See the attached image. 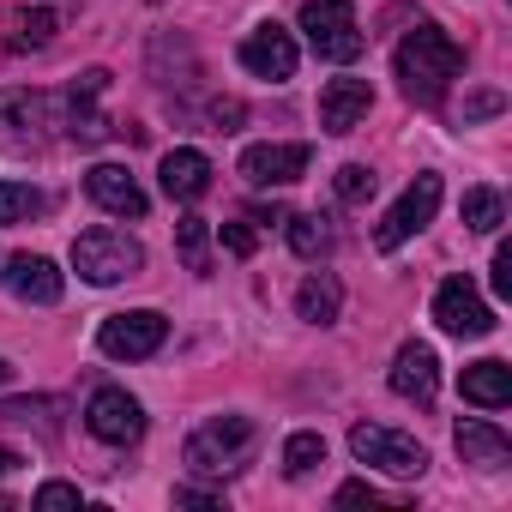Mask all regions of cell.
Wrapping results in <instances>:
<instances>
[{"label":"cell","instance_id":"20","mask_svg":"<svg viewBox=\"0 0 512 512\" xmlns=\"http://www.w3.org/2000/svg\"><path fill=\"white\" fill-rule=\"evenodd\" d=\"M284 223H290V247L302 253V260H326V253L338 247V229L320 211H302V217H284Z\"/></svg>","mask_w":512,"mask_h":512},{"label":"cell","instance_id":"12","mask_svg":"<svg viewBox=\"0 0 512 512\" xmlns=\"http://www.w3.org/2000/svg\"><path fill=\"white\" fill-rule=\"evenodd\" d=\"M0 278H7V290H13L19 302H37V308H55L61 290H67L61 272H55V260H43V253H13Z\"/></svg>","mask_w":512,"mask_h":512},{"label":"cell","instance_id":"28","mask_svg":"<svg viewBox=\"0 0 512 512\" xmlns=\"http://www.w3.org/2000/svg\"><path fill=\"white\" fill-rule=\"evenodd\" d=\"M380 500H386V494H380L374 482H344V488H338V506H380Z\"/></svg>","mask_w":512,"mask_h":512},{"label":"cell","instance_id":"5","mask_svg":"<svg viewBox=\"0 0 512 512\" xmlns=\"http://www.w3.org/2000/svg\"><path fill=\"white\" fill-rule=\"evenodd\" d=\"M163 338H169V320H163L157 308L109 314V320H103V332H97L103 356H115V362H145V356H157V350H163Z\"/></svg>","mask_w":512,"mask_h":512},{"label":"cell","instance_id":"15","mask_svg":"<svg viewBox=\"0 0 512 512\" xmlns=\"http://www.w3.org/2000/svg\"><path fill=\"white\" fill-rule=\"evenodd\" d=\"M85 193H91L103 211H115V217H145V187H139L121 163H97V169L85 175Z\"/></svg>","mask_w":512,"mask_h":512},{"label":"cell","instance_id":"23","mask_svg":"<svg viewBox=\"0 0 512 512\" xmlns=\"http://www.w3.org/2000/svg\"><path fill=\"white\" fill-rule=\"evenodd\" d=\"M506 223V205H500V193L494 187H470L464 193V229H476V235H494Z\"/></svg>","mask_w":512,"mask_h":512},{"label":"cell","instance_id":"14","mask_svg":"<svg viewBox=\"0 0 512 512\" xmlns=\"http://www.w3.org/2000/svg\"><path fill=\"white\" fill-rule=\"evenodd\" d=\"M392 392L410 398V404H434V392H440V356L428 344H404L392 356Z\"/></svg>","mask_w":512,"mask_h":512},{"label":"cell","instance_id":"26","mask_svg":"<svg viewBox=\"0 0 512 512\" xmlns=\"http://www.w3.org/2000/svg\"><path fill=\"white\" fill-rule=\"evenodd\" d=\"M374 187H380V181H374L368 163H344V169H338V199H344V205H368Z\"/></svg>","mask_w":512,"mask_h":512},{"label":"cell","instance_id":"13","mask_svg":"<svg viewBox=\"0 0 512 512\" xmlns=\"http://www.w3.org/2000/svg\"><path fill=\"white\" fill-rule=\"evenodd\" d=\"M368 109H374L368 79H332V85L320 91V127H326V133H356V127L368 121Z\"/></svg>","mask_w":512,"mask_h":512},{"label":"cell","instance_id":"22","mask_svg":"<svg viewBox=\"0 0 512 512\" xmlns=\"http://www.w3.org/2000/svg\"><path fill=\"white\" fill-rule=\"evenodd\" d=\"M320 464H326V434L308 428V434H290V440H284V476L302 482V476H314Z\"/></svg>","mask_w":512,"mask_h":512},{"label":"cell","instance_id":"21","mask_svg":"<svg viewBox=\"0 0 512 512\" xmlns=\"http://www.w3.org/2000/svg\"><path fill=\"white\" fill-rule=\"evenodd\" d=\"M7 31H13V37H7L13 49H43V43H55L61 13H43V7H37V13H13V19H7Z\"/></svg>","mask_w":512,"mask_h":512},{"label":"cell","instance_id":"3","mask_svg":"<svg viewBox=\"0 0 512 512\" xmlns=\"http://www.w3.org/2000/svg\"><path fill=\"white\" fill-rule=\"evenodd\" d=\"M73 266H79L85 284H121V278H139L145 247L127 229H85L73 241Z\"/></svg>","mask_w":512,"mask_h":512},{"label":"cell","instance_id":"34","mask_svg":"<svg viewBox=\"0 0 512 512\" xmlns=\"http://www.w3.org/2000/svg\"><path fill=\"white\" fill-rule=\"evenodd\" d=\"M7 380H13V368H7V362H0V386H7Z\"/></svg>","mask_w":512,"mask_h":512},{"label":"cell","instance_id":"19","mask_svg":"<svg viewBox=\"0 0 512 512\" xmlns=\"http://www.w3.org/2000/svg\"><path fill=\"white\" fill-rule=\"evenodd\" d=\"M458 452H464V464L494 470V464L512 458V440H506L500 428H488V422H458Z\"/></svg>","mask_w":512,"mask_h":512},{"label":"cell","instance_id":"30","mask_svg":"<svg viewBox=\"0 0 512 512\" xmlns=\"http://www.w3.org/2000/svg\"><path fill=\"white\" fill-rule=\"evenodd\" d=\"M223 247L247 260V253H253V229H247V223H223Z\"/></svg>","mask_w":512,"mask_h":512},{"label":"cell","instance_id":"29","mask_svg":"<svg viewBox=\"0 0 512 512\" xmlns=\"http://www.w3.org/2000/svg\"><path fill=\"white\" fill-rule=\"evenodd\" d=\"M494 296H512V247H494Z\"/></svg>","mask_w":512,"mask_h":512},{"label":"cell","instance_id":"8","mask_svg":"<svg viewBox=\"0 0 512 512\" xmlns=\"http://www.w3.org/2000/svg\"><path fill=\"white\" fill-rule=\"evenodd\" d=\"M434 320H440V332H452V338H488V332H494V308L476 296L470 278H446V284L434 290Z\"/></svg>","mask_w":512,"mask_h":512},{"label":"cell","instance_id":"9","mask_svg":"<svg viewBox=\"0 0 512 512\" xmlns=\"http://www.w3.org/2000/svg\"><path fill=\"white\" fill-rule=\"evenodd\" d=\"M85 428H91L97 440H109V446H133V440L145 434V404H139L133 392H121V386H103V392H91V404H85Z\"/></svg>","mask_w":512,"mask_h":512},{"label":"cell","instance_id":"33","mask_svg":"<svg viewBox=\"0 0 512 512\" xmlns=\"http://www.w3.org/2000/svg\"><path fill=\"white\" fill-rule=\"evenodd\" d=\"M19 464H25L19 452H7V446H0V476H7V470H19Z\"/></svg>","mask_w":512,"mask_h":512},{"label":"cell","instance_id":"2","mask_svg":"<svg viewBox=\"0 0 512 512\" xmlns=\"http://www.w3.org/2000/svg\"><path fill=\"white\" fill-rule=\"evenodd\" d=\"M253 446H260V428H253L247 416H211L187 440V470L205 476V482H223V476H235L253 458Z\"/></svg>","mask_w":512,"mask_h":512},{"label":"cell","instance_id":"16","mask_svg":"<svg viewBox=\"0 0 512 512\" xmlns=\"http://www.w3.org/2000/svg\"><path fill=\"white\" fill-rule=\"evenodd\" d=\"M205 187H211V163H205V151L175 145V151L163 157V193L181 199V205H193V199H205Z\"/></svg>","mask_w":512,"mask_h":512},{"label":"cell","instance_id":"7","mask_svg":"<svg viewBox=\"0 0 512 512\" xmlns=\"http://www.w3.org/2000/svg\"><path fill=\"white\" fill-rule=\"evenodd\" d=\"M434 205H440V175H416L410 187H404V199L380 217V229H374V247L380 253H392V247H404L428 217H434Z\"/></svg>","mask_w":512,"mask_h":512},{"label":"cell","instance_id":"24","mask_svg":"<svg viewBox=\"0 0 512 512\" xmlns=\"http://www.w3.org/2000/svg\"><path fill=\"white\" fill-rule=\"evenodd\" d=\"M175 247H181V260H187V272H211V253H205V217H181L175 223Z\"/></svg>","mask_w":512,"mask_h":512},{"label":"cell","instance_id":"6","mask_svg":"<svg viewBox=\"0 0 512 512\" xmlns=\"http://www.w3.org/2000/svg\"><path fill=\"white\" fill-rule=\"evenodd\" d=\"M350 452H356L362 464H374V470H392V476H422V470H428V452H422L410 434L380 428V422H356V428H350Z\"/></svg>","mask_w":512,"mask_h":512},{"label":"cell","instance_id":"11","mask_svg":"<svg viewBox=\"0 0 512 512\" xmlns=\"http://www.w3.org/2000/svg\"><path fill=\"white\" fill-rule=\"evenodd\" d=\"M308 145H247L241 151V175L253 181V187H290V181H302L308 175Z\"/></svg>","mask_w":512,"mask_h":512},{"label":"cell","instance_id":"25","mask_svg":"<svg viewBox=\"0 0 512 512\" xmlns=\"http://www.w3.org/2000/svg\"><path fill=\"white\" fill-rule=\"evenodd\" d=\"M43 211V193L25 187V181H0V223H25Z\"/></svg>","mask_w":512,"mask_h":512},{"label":"cell","instance_id":"4","mask_svg":"<svg viewBox=\"0 0 512 512\" xmlns=\"http://www.w3.org/2000/svg\"><path fill=\"white\" fill-rule=\"evenodd\" d=\"M302 31H308L320 61H356L362 43H368L350 0H302Z\"/></svg>","mask_w":512,"mask_h":512},{"label":"cell","instance_id":"18","mask_svg":"<svg viewBox=\"0 0 512 512\" xmlns=\"http://www.w3.org/2000/svg\"><path fill=\"white\" fill-rule=\"evenodd\" d=\"M338 308H344V290H338V278H332V272L302 278V290H296V314H302L308 326H332V320H338Z\"/></svg>","mask_w":512,"mask_h":512},{"label":"cell","instance_id":"17","mask_svg":"<svg viewBox=\"0 0 512 512\" xmlns=\"http://www.w3.org/2000/svg\"><path fill=\"white\" fill-rule=\"evenodd\" d=\"M464 398L470 404H482V410H500V404H512V368L506 362H470L464 368Z\"/></svg>","mask_w":512,"mask_h":512},{"label":"cell","instance_id":"10","mask_svg":"<svg viewBox=\"0 0 512 512\" xmlns=\"http://www.w3.org/2000/svg\"><path fill=\"white\" fill-rule=\"evenodd\" d=\"M241 67L253 79H296V37L284 25H260V31H247L241 37Z\"/></svg>","mask_w":512,"mask_h":512},{"label":"cell","instance_id":"35","mask_svg":"<svg viewBox=\"0 0 512 512\" xmlns=\"http://www.w3.org/2000/svg\"><path fill=\"white\" fill-rule=\"evenodd\" d=\"M7 506H13V500H7V494H0V512H7Z\"/></svg>","mask_w":512,"mask_h":512},{"label":"cell","instance_id":"27","mask_svg":"<svg viewBox=\"0 0 512 512\" xmlns=\"http://www.w3.org/2000/svg\"><path fill=\"white\" fill-rule=\"evenodd\" d=\"M31 506H37V512H73V506H79V488H73V482H43Z\"/></svg>","mask_w":512,"mask_h":512},{"label":"cell","instance_id":"31","mask_svg":"<svg viewBox=\"0 0 512 512\" xmlns=\"http://www.w3.org/2000/svg\"><path fill=\"white\" fill-rule=\"evenodd\" d=\"M284 217H290L284 205H253V223H266V229H272V223H284Z\"/></svg>","mask_w":512,"mask_h":512},{"label":"cell","instance_id":"32","mask_svg":"<svg viewBox=\"0 0 512 512\" xmlns=\"http://www.w3.org/2000/svg\"><path fill=\"white\" fill-rule=\"evenodd\" d=\"M494 109H500V97H494V91H482V97L470 103V115H494Z\"/></svg>","mask_w":512,"mask_h":512},{"label":"cell","instance_id":"1","mask_svg":"<svg viewBox=\"0 0 512 512\" xmlns=\"http://www.w3.org/2000/svg\"><path fill=\"white\" fill-rule=\"evenodd\" d=\"M458 73H464V49L440 25H422V31H410L398 43V79H404L410 103H440Z\"/></svg>","mask_w":512,"mask_h":512}]
</instances>
